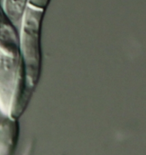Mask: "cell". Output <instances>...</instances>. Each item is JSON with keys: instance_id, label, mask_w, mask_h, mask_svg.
I'll return each instance as SVG.
<instances>
[{"instance_id": "obj_4", "label": "cell", "mask_w": 146, "mask_h": 155, "mask_svg": "<svg viewBox=\"0 0 146 155\" xmlns=\"http://www.w3.org/2000/svg\"><path fill=\"white\" fill-rule=\"evenodd\" d=\"M19 120L5 117L0 122V155L14 154L19 134Z\"/></svg>"}, {"instance_id": "obj_6", "label": "cell", "mask_w": 146, "mask_h": 155, "mask_svg": "<svg viewBox=\"0 0 146 155\" xmlns=\"http://www.w3.org/2000/svg\"><path fill=\"white\" fill-rule=\"evenodd\" d=\"M49 2L50 0H28V6L45 11Z\"/></svg>"}, {"instance_id": "obj_1", "label": "cell", "mask_w": 146, "mask_h": 155, "mask_svg": "<svg viewBox=\"0 0 146 155\" xmlns=\"http://www.w3.org/2000/svg\"><path fill=\"white\" fill-rule=\"evenodd\" d=\"M35 89L28 86L19 54L9 57L0 52V112L19 120Z\"/></svg>"}, {"instance_id": "obj_3", "label": "cell", "mask_w": 146, "mask_h": 155, "mask_svg": "<svg viewBox=\"0 0 146 155\" xmlns=\"http://www.w3.org/2000/svg\"><path fill=\"white\" fill-rule=\"evenodd\" d=\"M19 36L0 5V52L9 57L19 54Z\"/></svg>"}, {"instance_id": "obj_5", "label": "cell", "mask_w": 146, "mask_h": 155, "mask_svg": "<svg viewBox=\"0 0 146 155\" xmlns=\"http://www.w3.org/2000/svg\"><path fill=\"white\" fill-rule=\"evenodd\" d=\"M1 6L14 25H20L28 6V0H2Z\"/></svg>"}, {"instance_id": "obj_2", "label": "cell", "mask_w": 146, "mask_h": 155, "mask_svg": "<svg viewBox=\"0 0 146 155\" xmlns=\"http://www.w3.org/2000/svg\"><path fill=\"white\" fill-rule=\"evenodd\" d=\"M45 10L27 6L19 31V57L28 86L35 89L42 68L41 34Z\"/></svg>"}]
</instances>
